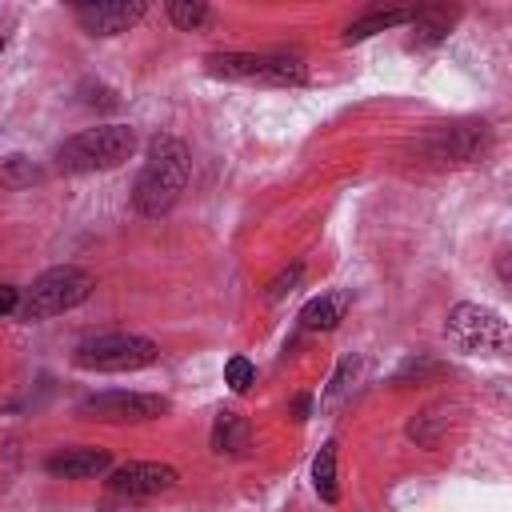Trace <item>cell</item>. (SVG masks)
<instances>
[{"label":"cell","mask_w":512,"mask_h":512,"mask_svg":"<svg viewBox=\"0 0 512 512\" xmlns=\"http://www.w3.org/2000/svg\"><path fill=\"white\" fill-rule=\"evenodd\" d=\"M188 148L176 136H152L144 152V168L132 184V208L140 216H164L176 208L184 184H188Z\"/></svg>","instance_id":"obj_1"},{"label":"cell","mask_w":512,"mask_h":512,"mask_svg":"<svg viewBox=\"0 0 512 512\" xmlns=\"http://www.w3.org/2000/svg\"><path fill=\"white\" fill-rule=\"evenodd\" d=\"M156 360H160L156 340L136 332H100V336H84L72 348V364L84 372H136Z\"/></svg>","instance_id":"obj_5"},{"label":"cell","mask_w":512,"mask_h":512,"mask_svg":"<svg viewBox=\"0 0 512 512\" xmlns=\"http://www.w3.org/2000/svg\"><path fill=\"white\" fill-rule=\"evenodd\" d=\"M484 144H488V124L480 120V124H456L440 132L436 140H428V152L440 164H468V160H480Z\"/></svg>","instance_id":"obj_10"},{"label":"cell","mask_w":512,"mask_h":512,"mask_svg":"<svg viewBox=\"0 0 512 512\" xmlns=\"http://www.w3.org/2000/svg\"><path fill=\"white\" fill-rule=\"evenodd\" d=\"M204 72L216 80L272 84V88L308 84V64L288 52H212V56H204Z\"/></svg>","instance_id":"obj_3"},{"label":"cell","mask_w":512,"mask_h":512,"mask_svg":"<svg viewBox=\"0 0 512 512\" xmlns=\"http://www.w3.org/2000/svg\"><path fill=\"white\" fill-rule=\"evenodd\" d=\"M312 484H316V492H320L324 504H336L340 488H336V444L332 440L320 444V452L312 460Z\"/></svg>","instance_id":"obj_16"},{"label":"cell","mask_w":512,"mask_h":512,"mask_svg":"<svg viewBox=\"0 0 512 512\" xmlns=\"http://www.w3.org/2000/svg\"><path fill=\"white\" fill-rule=\"evenodd\" d=\"M88 296H92V276L84 268H76V264H56V268L40 272L32 280V288H24L16 316H24V320H48V316H60V312L80 308Z\"/></svg>","instance_id":"obj_4"},{"label":"cell","mask_w":512,"mask_h":512,"mask_svg":"<svg viewBox=\"0 0 512 512\" xmlns=\"http://www.w3.org/2000/svg\"><path fill=\"white\" fill-rule=\"evenodd\" d=\"M300 280H304V264H288L280 276H272V280H268V300H284L288 292H296V288H300Z\"/></svg>","instance_id":"obj_19"},{"label":"cell","mask_w":512,"mask_h":512,"mask_svg":"<svg viewBox=\"0 0 512 512\" xmlns=\"http://www.w3.org/2000/svg\"><path fill=\"white\" fill-rule=\"evenodd\" d=\"M444 336L452 340V348L468 352V356H496L508 348V324L500 312L484 308V304H456L448 312Z\"/></svg>","instance_id":"obj_6"},{"label":"cell","mask_w":512,"mask_h":512,"mask_svg":"<svg viewBox=\"0 0 512 512\" xmlns=\"http://www.w3.org/2000/svg\"><path fill=\"white\" fill-rule=\"evenodd\" d=\"M168 20L184 32H200L204 24H212V8L204 0H172L168 4Z\"/></svg>","instance_id":"obj_17"},{"label":"cell","mask_w":512,"mask_h":512,"mask_svg":"<svg viewBox=\"0 0 512 512\" xmlns=\"http://www.w3.org/2000/svg\"><path fill=\"white\" fill-rule=\"evenodd\" d=\"M348 300H352V296H348L344 288L324 292V296H312V300L300 308V328H308V332H332V328L344 320Z\"/></svg>","instance_id":"obj_13"},{"label":"cell","mask_w":512,"mask_h":512,"mask_svg":"<svg viewBox=\"0 0 512 512\" xmlns=\"http://www.w3.org/2000/svg\"><path fill=\"white\" fill-rule=\"evenodd\" d=\"M20 288L16 284H0V316H12V312H20Z\"/></svg>","instance_id":"obj_21"},{"label":"cell","mask_w":512,"mask_h":512,"mask_svg":"<svg viewBox=\"0 0 512 512\" xmlns=\"http://www.w3.org/2000/svg\"><path fill=\"white\" fill-rule=\"evenodd\" d=\"M100 512H132V508H100Z\"/></svg>","instance_id":"obj_23"},{"label":"cell","mask_w":512,"mask_h":512,"mask_svg":"<svg viewBox=\"0 0 512 512\" xmlns=\"http://www.w3.org/2000/svg\"><path fill=\"white\" fill-rule=\"evenodd\" d=\"M248 436H252V428H248V420L240 416V412H220L216 416V424H212V448L224 456H240L244 448H248Z\"/></svg>","instance_id":"obj_15"},{"label":"cell","mask_w":512,"mask_h":512,"mask_svg":"<svg viewBox=\"0 0 512 512\" xmlns=\"http://www.w3.org/2000/svg\"><path fill=\"white\" fill-rule=\"evenodd\" d=\"M0 52H4V36H0Z\"/></svg>","instance_id":"obj_24"},{"label":"cell","mask_w":512,"mask_h":512,"mask_svg":"<svg viewBox=\"0 0 512 512\" xmlns=\"http://www.w3.org/2000/svg\"><path fill=\"white\" fill-rule=\"evenodd\" d=\"M460 8H412V44L416 48H432L440 40H448V32L456 28Z\"/></svg>","instance_id":"obj_12"},{"label":"cell","mask_w":512,"mask_h":512,"mask_svg":"<svg viewBox=\"0 0 512 512\" xmlns=\"http://www.w3.org/2000/svg\"><path fill=\"white\" fill-rule=\"evenodd\" d=\"M144 12H148L144 0H84V4L72 8L76 24L88 36H120L136 20H144Z\"/></svg>","instance_id":"obj_9"},{"label":"cell","mask_w":512,"mask_h":512,"mask_svg":"<svg viewBox=\"0 0 512 512\" xmlns=\"http://www.w3.org/2000/svg\"><path fill=\"white\" fill-rule=\"evenodd\" d=\"M408 20H412V8H372V12L356 16V20L340 32V40H344V44H360V40H368V36H376V32H388V28H400V24H408Z\"/></svg>","instance_id":"obj_14"},{"label":"cell","mask_w":512,"mask_h":512,"mask_svg":"<svg viewBox=\"0 0 512 512\" xmlns=\"http://www.w3.org/2000/svg\"><path fill=\"white\" fill-rule=\"evenodd\" d=\"M136 144H140L136 128H128V124H96V128H84V132L68 136L56 148V168L68 172V176L108 172V168H120L124 160H132Z\"/></svg>","instance_id":"obj_2"},{"label":"cell","mask_w":512,"mask_h":512,"mask_svg":"<svg viewBox=\"0 0 512 512\" xmlns=\"http://www.w3.org/2000/svg\"><path fill=\"white\" fill-rule=\"evenodd\" d=\"M224 384H228L232 392H248V388L256 384V368H252V360L232 356V360L224 364Z\"/></svg>","instance_id":"obj_18"},{"label":"cell","mask_w":512,"mask_h":512,"mask_svg":"<svg viewBox=\"0 0 512 512\" xmlns=\"http://www.w3.org/2000/svg\"><path fill=\"white\" fill-rule=\"evenodd\" d=\"M308 408H312V400L300 396V400H296V420H308Z\"/></svg>","instance_id":"obj_22"},{"label":"cell","mask_w":512,"mask_h":512,"mask_svg":"<svg viewBox=\"0 0 512 512\" xmlns=\"http://www.w3.org/2000/svg\"><path fill=\"white\" fill-rule=\"evenodd\" d=\"M352 376H356V360H352V356H344V360H340V368H336V376H332V384H328V392H324V404H336V400L352 388V384H348Z\"/></svg>","instance_id":"obj_20"},{"label":"cell","mask_w":512,"mask_h":512,"mask_svg":"<svg viewBox=\"0 0 512 512\" xmlns=\"http://www.w3.org/2000/svg\"><path fill=\"white\" fill-rule=\"evenodd\" d=\"M44 468L52 476H64V480H92V476H104L112 468V456L104 448H68V452L48 456Z\"/></svg>","instance_id":"obj_11"},{"label":"cell","mask_w":512,"mask_h":512,"mask_svg":"<svg viewBox=\"0 0 512 512\" xmlns=\"http://www.w3.org/2000/svg\"><path fill=\"white\" fill-rule=\"evenodd\" d=\"M176 480H180V472L160 460H128L120 468H108V492L128 496V500L160 496V492L176 488Z\"/></svg>","instance_id":"obj_8"},{"label":"cell","mask_w":512,"mask_h":512,"mask_svg":"<svg viewBox=\"0 0 512 512\" xmlns=\"http://www.w3.org/2000/svg\"><path fill=\"white\" fill-rule=\"evenodd\" d=\"M168 408V396L156 392H92L76 404V416L96 424H148Z\"/></svg>","instance_id":"obj_7"}]
</instances>
